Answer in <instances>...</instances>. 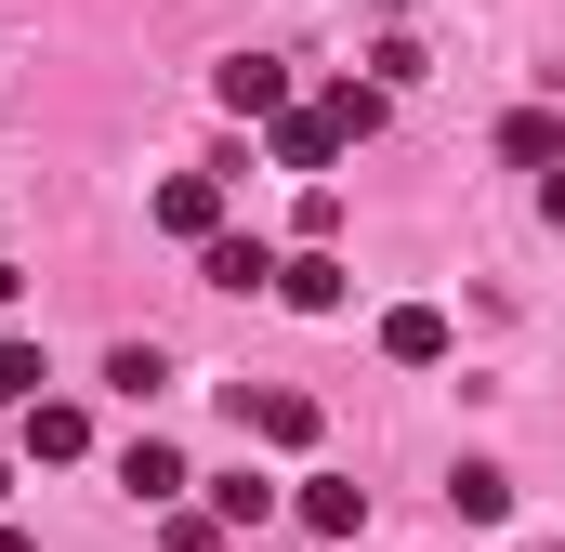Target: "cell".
I'll return each instance as SVG.
<instances>
[{"label": "cell", "mask_w": 565, "mask_h": 552, "mask_svg": "<svg viewBox=\"0 0 565 552\" xmlns=\"http://www.w3.org/2000/svg\"><path fill=\"white\" fill-rule=\"evenodd\" d=\"M40 382H53V369H40V342H26V329H0V408H40Z\"/></svg>", "instance_id": "cell-15"}, {"label": "cell", "mask_w": 565, "mask_h": 552, "mask_svg": "<svg viewBox=\"0 0 565 552\" xmlns=\"http://www.w3.org/2000/svg\"><path fill=\"white\" fill-rule=\"evenodd\" d=\"M106 382H119V395H132V408H145V395L171 382V355H158V342H119V355H106Z\"/></svg>", "instance_id": "cell-16"}, {"label": "cell", "mask_w": 565, "mask_h": 552, "mask_svg": "<svg viewBox=\"0 0 565 552\" xmlns=\"http://www.w3.org/2000/svg\"><path fill=\"white\" fill-rule=\"evenodd\" d=\"M500 158H513V171H565V119L553 106H513V119H500Z\"/></svg>", "instance_id": "cell-12"}, {"label": "cell", "mask_w": 565, "mask_h": 552, "mask_svg": "<svg viewBox=\"0 0 565 552\" xmlns=\"http://www.w3.org/2000/svg\"><path fill=\"white\" fill-rule=\"evenodd\" d=\"M0 552H40V540H26V527H0Z\"/></svg>", "instance_id": "cell-19"}, {"label": "cell", "mask_w": 565, "mask_h": 552, "mask_svg": "<svg viewBox=\"0 0 565 552\" xmlns=\"http://www.w3.org/2000/svg\"><path fill=\"white\" fill-rule=\"evenodd\" d=\"M540 224H553V237H565V171H540Z\"/></svg>", "instance_id": "cell-17"}, {"label": "cell", "mask_w": 565, "mask_h": 552, "mask_svg": "<svg viewBox=\"0 0 565 552\" xmlns=\"http://www.w3.org/2000/svg\"><path fill=\"white\" fill-rule=\"evenodd\" d=\"M211 513H224V527H237V540H250V527H264V513H277V487H264V474H250V460H237V474H211Z\"/></svg>", "instance_id": "cell-14"}, {"label": "cell", "mask_w": 565, "mask_h": 552, "mask_svg": "<svg viewBox=\"0 0 565 552\" xmlns=\"http://www.w3.org/2000/svg\"><path fill=\"white\" fill-rule=\"evenodd\" d=\"M119 487H132V500H158V513H171V500H184L198 474H184V447H171V434H132V447H119Z\"/></svg>", "instance_id": "cell-6"}, {"label": "cell", "mask_w": 565, "mask_h": 552, "mask_svg": "<svg viewBox=\"0 0 565 552\" xmlns=\"http://www.w3.org/2000/svg\"><path fill=\"white\" fill-rule=\"evenodd\" d=\"M211 93H224V119H289V66L277 53H224Z\"/></svg>", "instance_id": "cell-2"}, {"label": "cell", "mask_w": 565, "mask_h": 552, "mask_svg": "<svg viewBox=\"0 0 565 552\" xmlns=\"http://www.w3.org/2000/svg\"><path fill=\"white\" fill-rule=\"evenodd\" d=\"M0 487H13V460H0Z\"/></svg>", "instance_id": "cell-20"}, {"label": "cell", "mask_w": 565, "mask_h": 552, "mask_svg": "<svg viewBox=\"0 0 565 552\" xmlns=\"http://www.w3.org/2000/svg\"><path fill=\"white\" fill-rule=\"evenodd\" d=\"M158 237L211 251V237H224V171H171V184H158Z\"/></svg>", "instance_id": "cell-1"}, {"label": "cell", "mask_w": 565, "mask_h": 552, "mask_svg": "<svg viewBox=\"0 0 565 552\" xmlns=\"http://www.w3.org/2000/svg\"><path fill=\"white\" fill-rule=\"evenodd\" d=\"M277 302H289V316H342V302H355L342 251H289V264H277Z\"/></svg>", "instance_id": "cell-3"}, {"label": "cell", "mask_w": 565, "mask_h": 552, "mask_svg": "<svg viewBox=\"0 0 565 552\" xmlns=\"http://www.w3.org/2000/svg\"><path fill=\"white\" fill-rule=\"evenodd\" d=\"M264 158H277V171H302V184H329V158H342V132H329L316 106H289V119H264Z\"/></svg>", "instance_id": "cell-4"}, {"label": "cell", "mask_w": 565, "mask_h": 552, "mask_svg": "<svg viewBox=\"0 0 565 552\" xmlns=\"http://www.w3.org/2000/svg\"><path fill=\"white\" fill-rule=\"evenodd\" d=\"M198 276H211V289H277V251H264V237H237V224H224V237H211V251H198Z\"/></svg>", "instance_id": "cell-11"}, {"label": "cell", "mask_w": 565, "mask_h": 552, "mask_svg": "<svg viewBox=\"0 0 565 552\" xmlns=\"http://www.w3.org/2000/svg\"><path fill=\"white\" fill-rule=\"evenodd\" d=\"M447 513H460V527H500V513H513V474H500V460H460V474H447Z\"/></svg>", "instance_id": "cell-13"}, {"label": "cell", "mask_w": 565, "mask_h": 552, "mask_svg": "<svg viewBox=\"0 0 565 552\" xmlns=\"http://www.w3.org/2000/svg\"><path fill=\"white\" fill-rule=\"evenodd\" d=\"M382 355H395V369H447V316H434V302H395V316H382Z\"/></svg>", "instance_id": "cell-10"}, {"label": "cell", "mask_w": 565, "mask_h": 552, "mask_svg": "<svg viewBox=\"0 0 565 552\" xmlns=\"http://www.w3.org/2000/svg\"><path fill=\"white\" fill-rule=\"evenodd\" d=\"M369 527V487L355 474H302V540H355Z\"/></svg>", "instance_id": "cell-8"}, {"label": "cell", "mask_w": 565, "mask_h": 552, "mask_svg": "<svg viewBox=\"0 0 565 552\" xmlns=\"http://www.w3.org/2000/svg\"><path fill=\"white\" fill-rule=\"evenodd\" d=\"M13 447H26V460H79V447H93V408H79V395H40V408L13 421Z\"/></svg>", "instance_id": "cell-5"}, {"label": "cell", "mask_w": 565, "mask_h": 552, "mask_svg": "<svg viewBox=\"0 0 565 552\" xmlns=\"http://www.w3.org/2000/svg\"><path fill=\"white\" fill-rule=\"evenodd\" d=\"M316 119H329L342 145H369L382 119H395V93H382V79H329V93H316Z\"/></svg>", "instance_id": "cell-9"}, {"label": "cell", "mask_w": 565, "mask_h": 552, "mask_svg": "<svg viewBox=\"0 0 565 552\" xmlns=\"http://www.w3.org/2000/svg\"><path fill=\"white\" fill-rule=\"evenodd\" d=\"M13 289H26V276H13V264H0V316H13Z\"/></svg>", "instance_id": "cell-18"}, {"label": "cell", "mask_w": 565, "mask_h": 552, "mask_svg": "<svg viewBox=\"0 0 565 552\" xmlns=\"http://www.w3.org/2000/svg\"><path fill=\"white\" fill-rule=\"evenodd\" d=\"M237 421H250L264 447H316V395H289V382H264V395L237 382Z\"/></svg>", "instance_id": "cell-7"}]
</instances>
